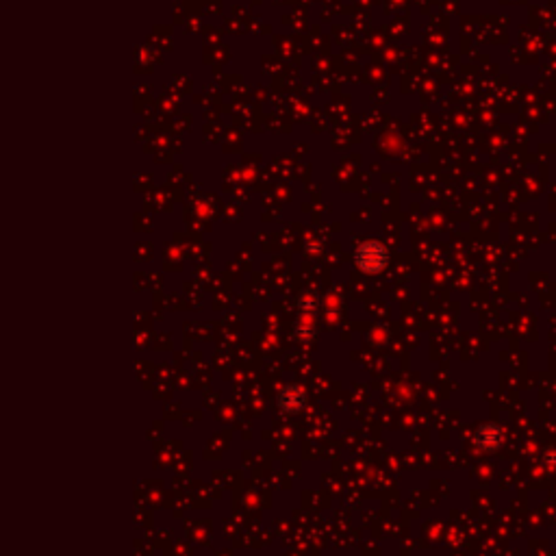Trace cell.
Listing matches in <instances>:
<instances>
[{
	"label": "cell",
	"instance_id": "cell-1",
	"mask_svg": "<svg viewBox=\"0 0 556 556\" xmlns=\"http://www.w3.org/2000/svg\"><path fill=\"white\" fill-rule=\"evenodd\" d=\"M385 261H387V255L379 244H365L358 248V253H356V263L363 272H379L385 265Z\"/></svg>",
	"mask_w": 556,
	"mask_h": 556
},
{
	"label": "cell",
	"instance_id": "cell-2",
	"mask_svg": "<svg viewBox=\"0 0 556 556\" xmlns=\"http://www.w3.org/2000/svg\"><path fill=\"white\" fill-rule=\"evenodd\" d=\"M278 402H280V406H283L285 411H298V408L302 406V402H304V393H302L300 389H296V387L283 389Z\"/></svg>",
	"mask_w": 556,
	"mask_h": 556
}]
</instances>
